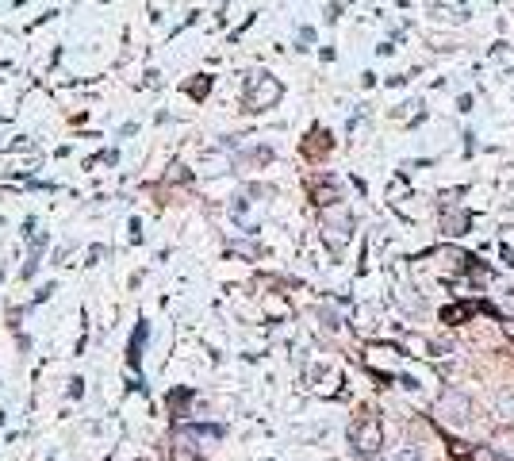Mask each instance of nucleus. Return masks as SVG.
Masks as SVG:
<instances>
[{"mask_svg":"<svg viewBox=\"0 0 514 461\" xmlns=\"http://www.w3.org/2000/svg\"><path fill=\"white\" fill-rule=\"evenodd\" d=\"M469 277H472V281H480V285H483V281L491 277V269H488V266H476V261H469Z\"/></svg>","mask_w":514,"mask_h":461,"instance_id":"nucleus-9","label":"nucleus"},{"mask_svg":"<svg viewBox=\"0 0 514 461\" xmlns=\"http://www.w3.org/2000/svg\"><path fill=\"white\" fill-rule=\"evenodd\" d=\"M469 411H472V403L464 400V396H456V392H453V396H445V400H442V419L464 423V419H469Z\"/></svg>","mask_w":514,"mask_h":461,"instance_id":"nucleus-4","label":"nucleus"},{"mask_svg":"<svg viewBox=\"0 0 514 461\" xmlns=\"http://www.w3.org/2000/svg\"><path fill=\"white\" fill-rule=\"evenodd\" d=\"M469 315H472V304H449V308H442V323H449V327L464 323Z\"/></svg>","mask_w":514,"mask_h":461,"instance_id":"nucleus-7","label":"nucleus"},{"mask_svg":"<svg viewBox=\"0 0 514 461\" xmlns=\"http://www.w3.org/2000/svg\"><path fill=\"white\" fill-rule=\"evenodd\" d=\"M469 227H472V215L469 212H445L442 215V231L453 234V239H456V234H464Z\"/></svg>","mask_w":514,"mask_h":461,"instance_id":"nucleus-6","label":"nucleus"},{"mask_svg":"<svg viewBox=\"0 0 514 461\" xmlns=\"http://www.w3.org/2000/svg\"><path fill=\"white\" fill-rule=\"evenodd\" d=\"M280 97V85L277 81H273V77H257L253 81V108H265V104H273V100H277Z\"/></svg>","mask_w":514,"mask_h":461,"instance_id":"nucleus-3","label":"nucleus"},{"mask_svg":"<svg viewBox=\"0 0 514 461\" xmlns=\"http://www.w3.org/2000/svg\"><path fill=\"white\" fill-rule=\"evenodd\" d=\"M491 446H495V454H499L503 461H514V427H499V430H495Z\"/></svg>","mask_w":514,"mask_h":461,"instance_id":"nucleus-5","label":"nucleus"},{"mask_svg":"<svg viewBox=\"0 0 514 461\" xmlns=\"http://www.w3.org/2000/svg\"><path fill=\"white\" fill-rule=\"evenodd\" d=\"M456 196H461V189H445V192H442V204H456Z\"/></svg>","mask_w":514,"mask_h":461,"instance_id":"nucleus-10","label":"nucleus"},{"mask_svg":"<svg viewBox=\"0 0 514 461\" xmlns=\"http://www.w3.org/2000/svg\"><path fill=\"white\" fill-rule=\"evenodd\" d=\"M349 227H354L349 212H346V208H334V204H330L327 223H322V239L330 242V250H341V246H346V242H349Z\"/></svg>","mask_w":514,"mask_h":461,"instance_id":"nucleus-2","label":"nucleus"},{"mask_svg":"<svg viewBox=\"0 0 514 461\" xmlns=\"http://www.w3.org/2000/svg\"><path fill=\"white\" fill-rule=\"evenodd\" d=\"M503 223H514V208H507V212H503Z\"/></svg>","mask_w":514,"mask_h":461,"instance_id":"nucleus-13","label":"nucleus"},{"mask_svg":"<svg viewBox=\"0 0 514 461\" xmlns=\"http://www.w3.org/2000/svg\"><path fill=\"white\" fill-rule=\"evenodd\" d=\"M472 461H503V457L495 454V446H476V450H472Z\"/></svg>","mask_w":514,"mask_h":461,"instance_id":"nucleus-8","label":"nucleus"},{"mask_svg":"<svg viewBox=\"0 0 514 461\" xmlns=\"http://www.w3.org/2000/svg\"><path fill=\"white\" fill-rule=\"evenodd\" d=\"M499 408H503V411H514V396H503V400H499Z\"/></svg>","mask_w":514,"mask_h":461,"instance_id":"nucleus-12","label":"nucleus"},{"mask_svg":"<svg viewBox=\"0 0 514 461\" xmlns=\"http://www.w3.org/2000/svg\"><path fill=\"white\" fill-rule=\"evenodd\" d=\"M384 446V430H380V419H361L354 423V450L361 457H376V450Z\"/></svg>","mask_w":514,"mask_h":461,"instance_id":"nucleus-1","label":"nucleus"},{"mask_svg":"<svg viewBox=\"0 0 514 461\" xmlns=\"http://www.w3.org/2000/svg\"><path fill=\"white\" fill-rule=\"evenodd\" d=\"M395 461H418V450H403V454H399Z\"/></svg>","mask_w":514,"mask_h":461,"instance_id":"nucleus-11","label":"nucleus"}]
</instances>
